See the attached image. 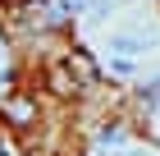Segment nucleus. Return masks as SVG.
<instances>
[{"label": "nucleus", "instance_id": "obj_1", "mask_svg": "<svg viewBox=\"0 0 160 156\" xmlns=\"http://www.w3.org/2000/svg\"><path fill=\"white\" fill-rule=\"evenodd\" d=\"M105 51H114V55H128V60H133V55H142V51H147V41H142V37H133V32H114Z\"/></svg>", "mask_w": 160, "mask_h": 156}, {"label": "nucleus", "instance_id": "obj_3", "mask_svg": "<svg viewBox=\"0 0 160 156\" xmlns=\"http://www.w3.org/2000/svg\"><path fill=\"white\" fill-rule=\"evenodd\" d=\"M142 92H147L151 101H160V83H147V87H142Z\"/></svg>", "mask_w": 160, "mask_h": 156}, {"label": "nucleus", "instance_id": "obj_2", "mask_svg": "<svg viewBox=\"0 0 160 156\" xmlns=\"http://www.w3.org/2000/svg\"><path fill=\"white\" fill-rule=\"evenodd\" d=\"M69 69H73L78 78H82V83H96V64L87 60V55H78V51H73V55H69Z\"/></svg>", "mask_w": 160, "mask_h": 156}]
</instances>
